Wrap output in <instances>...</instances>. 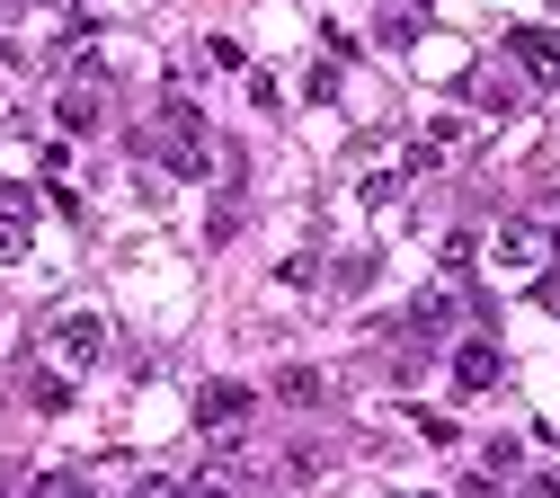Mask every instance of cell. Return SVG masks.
I'll list each match as a JSON object with an SVG mask.
<instances>
[{
    "instance_id": "5",
    "label": "cell",
    "mask_w": 560,
    "mask_h": 498,
    "mask_svg": "<svg viewBox=\"0 0 560 498\" xmlns=\"http://www.w3.org/2000/svg\"><path fill=\"white\" fill-rule=\"evenodd\" d=\"M27 223H36V187H0V267L27 258Z\"/></svg>"
},
{
    "instance_id": "2",
    "label": "cell",
    "mask_w": 560,
    "mask_h": 498,
    "mask_svg": "<svg viewBox=\"0 0 560 498\" xmlns=\"http://www.w3.org/2000/svg\"><path fill=\"white\" fill-rule=\"evenodd\" d=\"M508 62L525 71L534 90H560V36L551 27H508Z\"/></svg>"
},
{
    "instance_id": "1",
    "label": "cell",
    "mask_w": 560,
    "mask_h": 498,
    "mask_svg": "<svg viewBox=\"0 0 560 498\" xmlns=\"http://www.w3.org/2000/svg\"><path fill=\"white\" fill-rule=\"evenodd\" d=\"M143 152H152L170 178H205V170H214V142H205V107L161 99V125L143 134Z\"/></svg>"
},
{
    "instance_id": "3",
    "label": "cell",
    "mask_w": 560,
    "mask_h": 498,
    "mask_svg": "<svg viewBox=\"0 0 560 498\" xmlns=\"http://www.w3.org/2000/svg\"><path fill=\"white\" fill-rule=\"evenodd\" d=\"M54 356H62V366H98V356H107V321L98 312H62L54 321Z\"/></svg>"
},
{
    "instance_id": "12",
    "label": "cell",
    "mask_w": 560,
    "mask_h": 498,
    "mask_svg": "<svg viewBox=\"0 0 560 498\" xmlns=\"http://www.w3.org/2000/svg\"><path fill=\"white\" fill-rule=\"evenodd\" d=\"M551 258H560V223H551Z\"/></svg>"
},
{
    "instance_id": "8",
    "label": "cell",
    "mask_w": 560,
    "mask_h": 498,
    "mask_svg": "<svg viewBox=\"0 0 560 498\" xmlns=\"http://www.w3.org/2000/svg\"><path fill=\"white\" fill-rule=\"evenodd\" d=\"M276 401H294V409H312V401H320V374H312V366H285V374H276Z\"/></svg>"
},
{
    "instance_id": "10",
    "label": "cell",
    "mask_w": 560,
    "mask_h": 498,
    "mask_svg": "<svg viewBox=\"0 0 560 498\" xmlns=\"http://www.w3.org/2000/svg\"><path fill=\"white\" fill-rule=\"evenodd\" d=\"M499 258H508V267H534V232H525V223H508V241H499Z\"/></svg>"
},
{
    "instance_id": "6",
    "label": "cell",
    "mask_w": 560,
    "mask_h": 498,
    "mask_svg": "<svg viewBox=\"0 0 560 498\" xmlns=\"http://www.w3.org/2000/svg\"><path fill=\"white\" fill-rule=\"evenodd\" d=\"M508 374V356H499V338H463L454 347V392H489Z\"/></svg>"
},
{
    "instance_id": "9",
    "label": "cell",
    "mask_w": 560,
    "mask_h": 498,
    "mask_svg": "<svg viewBox=\"0 0 560 498\" xmlns=\"http://www.w3.org/2000/svg\"><path fill=\"white\" fill-rule=\"evenodd\" d=\"M27 401L36 409H72V383H62V374H27Z\"/></svg>"
},
{
    "instance_id": "11",
    "label": "cell",
    "mask_w": 560,
    "mask_h": 498,
    "mask_svg": "<svg viewBox=\"0 0 560 498\" xmlns=\"http://www.w3.org/2000/svg\"><path fill=\"white\" fill-rule=\"evenodd\" d=\"M418 36V10H383V45H409Z\"/></svg>"
},
{
    "instance_id": "4",
    "label": "cell",
    "mask_w": 560,
    "mask_h": 498,
    "mask_svg": "<svg viewBox=\"0 0 560 498\" xmlns=\"http://www.w3.org/2000/svg\"><path fill=\"white\" fill-rule=\"evenodd\" d=\"M241 418H249V392L241 383H205L196 392V427H205V437H241Z\"/></svg>"
},
{
    "instance_id": "7",
    "label": "cell",
    "mask_w": 560,
    "mask_h": 498,
    "mask_svg": "<svg viewBox=\"0 0 560 498\" xmlns=\"http://www.w3.org/2000/svg\"><path fill=\"white\" fill-rule=\"evenodd\" d=\"M62 134H98V81H81V90H62Z\"/></svg>"
}]
</instances>
